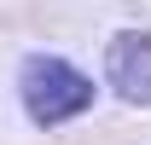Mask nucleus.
I'll return each instance as SVG.
<instances>
[{"label": "nucleus", "mask_w": 151, "mask_h": 145, "mask_svg": "<svg viewBox=\"0 0 151 145\" xmlns=\"http://www.w3.org/2000/svg\"><path fill=\"white\" fill-rule=\"evenodd\" d=\"M105 81L116 87V99L151 105V35L145 29L111 35V47H105Z\"/></svg>", "instance_id": "2"}, {"label": "nucleus", "mask_w": 151, "mask_h": 145, "mask_svg": "<svg viewBox=\"0 0 151 145\" xmlns=\"http://www.w3.org/2000/svg\"><path fill=\"white\" fill-rule=\"evenodd\" d=\"M18 99L35 128H64L93 110V81L81 64H70L58 52H29L18 70Z\"/></svg>", "instance_id": "1"}]
</instances>
